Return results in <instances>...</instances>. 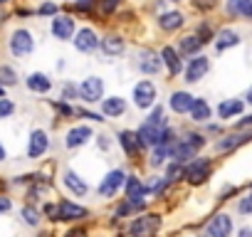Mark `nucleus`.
<instances>
[{
	"mask_svg": "<svg viewBox=\"0 0 252 237\" xmlns=\"http://www.w3.org/2000/svg\"><path fill=\"white\" fill-rule=\"evenodd\" d=\"M250 5H252V0H230V3H227V10H230L232 15H247Z\"/></svg>",
	"mask_w": 252,
	"mask_h": 237,
	"instance_id": "obj_31",
	"label": "nucleus"
},
{
	"mask_svg": "<svg viewBox=\"0 0 252 237\" xmlns=\"http://www.w3.org/2000/svg\"><path fill=\"white\" fill-rule=\"evenodd\" d=\"M252 136H227V139H222V141H218V151H230V148H237L240 144H245V141H250Z\"/></svg>",
	"mask_w": 252,
	"mask_h": 237,
	"instance_id": "obj_29",
	"label": "nucleus"
},
{
	"mask_svg": "<svg viewBox=\"0 0 252 237\" xmlns=\"http://www.w3.org/2000/svg\"><path fill=\"white\" fill-rule=\"evenodd\" d=\"M57 210H60V220H84L89 215L87 207H82V205H77L72 200H62L57 205Z\"/></svg>",
	"mask_w": 252,
	"mask_h": 237,
	"instance_id": "obj_11",
	"label": "nucleus"
},
{
	"mask_svg": "<svg viewBox=\"0 0 252 237\" xmlns=\"http://www.w3.org/2000/svg\"><path fill=\"white\" fill-rule=\"evenodd\" d=\"M96 45H99V37H96V32L89 30V28H84V30H79V32L74 35V47H77L79 52H94Z\"/></svg>",
	"mask_w": 252,
	"mask_h": 237,
	"instance_id": "obj_10",
	"label": "nucleus"
},
{
	"mask_svg": "<svg viewBox=\"0 0 252 237\" xmlns=\"http://www.w3.org/2000/svg\"><path fill=\"white\" fill-rule=\"evenodd\" d=\"M240 111H242V101H240V99H225V101L218 106L220 118H232V116H237Z\"/></svg>",
	"mask_w": 252,
	"mask_h": 237,
	"instance_id": "obj_22",
	"label": "nucleus"
},
{
	"mask_svg": "<svg viewBox=\"0 0 252 237\" xmlns=\"http://www.w3.org/2000/svg\"><path fill=\"white\" fill-rule=\"evenodd\" d=\"M240 237H252V230H250V227H242V230H240Z\"/></svg>",
	"mask_w": 252,
	"mask_h": 237,
	"instance_id": "obj_49",
	"label": "nucleus"
},
{
	"mask_svg": "<svg viewBox=\"0 0 252 237\" xmlns=\"http://www.w3.org/2000/svg\"><path fill=\"white\" fill-rule=\"evenodd\" d=\"M64 185H67V188H69V190H72L77 198L87 195V190H89V188H87V183H84V180H82V178H79L74 171H64Z\"/></svg>",
	"mask_w": 252,
	"mask_h": 237,
	"instance_id": "obj_19",
	"label": "nucleus"
},
{
	"mask_svg": "<svg viewBox=\"0 0 252 237\" xmlns=\"http://www.w3.org/2000/svg\"><path fill=\"white\" fill-rule=\"evenodd\" d=\"M79 94H82L84 101H101V96H104V82L99 77H89V79L82 82Z\"/></svg>",
	"mask_w": 252,
	"mask_h": 237,
	"instance_id": "obj_8",
	"label": "nucleus"
},
{
	"mask_svg": "<svg viewBox=\"0 0 252 237\" xmlns=\"http://www.w3.org/2000/svg\"><path fill=\"white\" fill-rule=\"evenodd\" d=\"M208 69H210V62H208V57H193L190 59V64L186 67V82L188 84H195V82H200L205 74H208Z\"/></svg>",
	"mask_w": 252,
	"mask_h": 237,
	"instance_id": "obj_7",
	"label": "nucleus"
},
{
	"mask_svg": "<svg viewBox=\"0 0 252 237\" xmlns=\"http://www.w3.org/2000/svg\"><path fill=\"white\" fill-rule=\"evenodd\" d=\"M193 101H195V99H193L188 91H173V96H171V109H173L176 114H190Z\"/></svg>",
	"mask_w": 252,
	"mask_h": 237,
	"instance_id": "obj_18",
	"label": "nucleus"
},
{
	"mask_svg": "<svg viewBox=\"0 0 252 237\" xmlns=\"http://www.w3.org/2000/svg\"><path fill=\"white\" fill-rule=\"evenodd\" d=\"M161 227V217L158 215H141L129 225V235L131 237H154V232Z\"/></svg>",
	"mask_w": 252,
	"mask_h": 237,
	"instance_id": "obj_2",
	"label": "nucleus"
},
{
	"mask_svg": "<svg viewBox=\"0 0 252 237\" xmlns=\"http://www.w3.org/2000/svg\"><path fill=\"white\" fill-rule=\"evenodd\" d=\"M67 237H87V232H84L82 227H77V230H72V232H67Z\"/></svg>",
	"mask_w": 252,
	"mask_h": 237,
	"instance_id": "obj_46",
	"label": "nucleus"
},
{
	"mask_svg": "<svg viewBox=\"0 0 252 237\" xmlns=\"http://www.w3.org/2000/svg\"><path fill=\"white\" fill-rule=\"evenodd\" d=\"M35 50V40L28 30H15L13 37H10V52L15 57H28L30 52Z\"/></svg>",
	"mask_w": 252,
	"mask_h": 237,
	"instance_id": "obj_3",
	"label": "nucleus"
},
{
	"mask_svg": "<svg viewBox=\"0 0 252 237\" xmlns=\"http://www.w3.org/2000/svg\"><path fill=\"white\" fill-rule=\"evenodd\" d=\"M101 50H104L106 55H121V52H124V40L116 37V35H109V37L101 40Z\"/></svg>",
	"mask_w": 252,
	"mask_h": 237,
	"instance_id": "obj_27",
	"label": "nucleus"
},
{
	"mask_svg": "<svg viewBox=\"0 0 252 237\" xmlns=\"http://www.w3.org/2000/svg\"><path fill=\"white\" fill-rule=\"evenodd\" d=\"M247 15H250V18H252V5H250V10H247Z\"/></svg>",
	"mask_w": 252,
	"mask_h": 237,
	"instance_id": "obj_52",
	"label": "nucleus"
},
{
	"mask_svg": "<svg viewBox=\"0 0 252 237\" xmlns=\"http://www.w3.org/2000/svg\"><path fill=\"white\" fill-rule=\"evenodd\" d=\"M45 212H47L50 220H60V210H57V205H45Z\"/></svg>",
	"mask_w": 252,
	"mask_h": 237,
	"instance_id": "obj_43",
	"label": "nucleus"
},
{
	"mask_svg": "<svg viewBox=\"0 0 252 237\" xmlns=\"http://www.w3.org/2000/svg\"><path fill=\"white\" fill-rule=\"evenodd\" d=\"M161 59L166 62V67H168V72H171V74H178V72L183 69V62H181V57H178V52H176L173 47H163Z\"/></svg>",
	"mask_w": 252,
	"mask_h": 237,
	"instance_id": "obj_20",
	"label": "nucleus"
},
{
	"mask_svg": "<svg viewBox=\"0 0 252 237\" xmlns=\"http://www.w3.org/2000/svg\"><path fill=\"white\" fill-rule=\"evenodd\" d=\"M3 3H8V0H0V5H3Z\"/></svg>",
	"mask_w": 252,
	"mask_h": 237,
	"instance_id": "obj_54",
	"label": "nucleus"
},
{
	"mask_svg": "<svg viewBox=\"0 0 252 237\" xmlns=\"http://www.w3.org/2000/svg\"><path fill=\"white\" fill-rule=\"evenodd\" d=\"M18 84V74L13 67H0V87H15Z\"/></svg>",
	"mask_w": 252,
	"mask_h": 237,
	"instance_id": "obj_30",
	"label": "nucleus"
},
{
	"mask_svg": "<svg viewBox=\"0 0 252 237\" xmlns=\"http://www.w3.org/2000/svg\"><path fill=\"white\" fill-rule=\"evenodd\" d=\"M250 124H252V114H250V116H245L242 121H237V129H242V126H250Z\"/></svg>",
	"mask_w": 252,
	"mask_h": 237,
	"instance_id": "obj_47",
	"label": "nucleus"
},
{
	"mask_svg": "<svg viewBox=\"0 0 252 237\" xmlns=\"http://www.w3.org/2000/svg\"><path fill=\"white\" fill-rule=\"evenodd\" d=\"M247 101L252 104V87H250V91H247Z\"/></svg>",
	"mask_w": 252,
	"mask_h": 237,
	"instance_id": "obj_51",
	"label": "nucleus"
},
{
	"mask_svg": "<svg viewBox=\"0 0 252 237\" xmlns=\"http://www.w3.org/2000/svg\"><path fill=\"white\" fill-rule=\"evenodd\" d=\"M134 101H136V106H141V109L154 106V101H156V87H154V82H149V79L139 82V84L134 87Z\"/></svg>",
	"mask_w": 252,
	"mask_h": 237,
	"instance_id": "obj_6",
	"label": "nucleus"
},
{
	"mask_svg": "<svg viewBox=\"0 0 252 237\" xmlns=\"http://www.w3.org/2000/svg\"><path fill=\"white\" fill-rule=\"evenodd\" d=\"M25 84H28V89H30V91H35V94H45V91H50V89H52V79H50L47 74H42V72L30 74Z\"/></svg>",
	"mask_w": 252,
	"mask_h": 237,
	"instance_id": "obj_17",
	"label": "nucleus"
},
{
	"mask_svg": "<svg viewBox=\"0 0 252 237\" xmlns=\"http://www.w3.org/2000/svg\"><path fill=\"white\" fill-rule=\"evenodd\" d=\"M126 183V176H124V171H109L106 173V178L101 180V185H99V195L101 198H114L119 190H121V185Z\"/></svg>",
	"mask_w": 252,
	"mask_h": 237,
	"instance_id": "obj_5",
	"label": "nucleus"
},
{
	"mask_svg": "<svg viewBox=\"0 0 252 237\" xmlns=\"http://www.w3.org/2000/svg\"><path fill=\"white\" fill-rule=\"evenodd\" d=\"M13 111H15V104H13L10 99H0V121H3V118H8Z\"/></svg>",
	"mask_w": 252,
	"mask_h": 237,
	"instance_id": "obj_36",
	"label": "nucleus"
},
{
	"mask_svg": "<svg viewBox=\"0 0 252 237\" xmlns=\"http://www.w3.org/2000/svg\"><path fill=\"white\" fill-rule=\"evenodd\" d=\"M99 146H101V148H109V141H106V136H99Z\"/></svg>",
	"mask_w": 252,
	"mask_h": 237,
	"instance_id": "obj_50",
	"label": "nucleus"
},
{
	"mask_svg": "<svg viewBox=\"0 0 252 237\" xmlns=\"http://www.w3.org/2000/svg\"><path fill=\"white\" fill-rule=\"evenodd\" d=\"M186 144H190V146H193V148L198 151V148H200V146L205 144V139H203L200 134H188V139H186Z\"/></svg>",
	"mask_w": 252,
	"mask_h": 237,
	"instance_id": "obj_37",
	"label": "nucleus"
},
{
	"mask_svg": "<svg viewBox=\"0 0 252 237\" xmlns=\"http://www.w3.org/2000/svg\"><path fill=\"white\" fill-rule=\"evenodd\" d=\"M195 35L200 37V42H208V40H213V30H210L208 25H200V30H198Z\"/></svg>",
	"mask_w": 252,
	"mask_h": 237,
	"instance_id": "obj_39",
	"label": "nucleus"
},
{
	"mask_svg": "<svg viewBox=\"0 0 252 237\" xmlns=\"http://www.w3.org/2000/svg\"><path fill=\"white\" fill-rule=\"evenodd\" d=\"M23 220H25L28 225H32V227H35V225L40 222V212H37L32 205H25V207H23Z\"/></svg>",
	"mask_w": 252,
	"mask_h": 237,
	"instance_id": "obj_32",
	"label": "nucleus"
},
{
	"mask_svg": "<svg viewBox=\"0 0 252 237\" xmlns=\"http://www.w3.org/2000/svg\"><path fill=\"white\" fill-rule=\"evenodd\" d=\"M237 42H240V35H237V32L222 30V32L218 35V40H215V47H218V50H227V47H235Z\"/></svg>",
	"mask_w": 252,
	"mask_h": 237,
	"instance_id": "obj_26",
	"label": "nucleus"
},
{
	"mask_svg": "<svg viewBox=\"0 0 252 237\" xmlns=\"http://www.w3.org/2000/svg\"><path fill=\"white\" fill-rule=\"evenodd\" d=\"M47 146H50L47 134H45L42 129H35V131L30 134V141H28V158H40V156H45Z\"/></svg>",
	"mask_w": 252,
	"mask_h": 237,
	"instance_id": "obj_9",
	"label": "nucleus"
},
{
	"mask_svg": "<svg viewBox=\"0 0 252 237\" xmlns=\"http://www.w3.org/2000/svg\"><path fill=\"white\" fill-rule=\"evenodd\" d=\"M139 139H141V144L144 146H161V134H163V129L161 126H154V124H144L139 131Z\"/></svg>",
	"mask_w": 252,
	"mask_h": 237,
	"instance_id": "obj_12",
	"label": "nucleus"
},
{
	"mask_svg": "<svg viewBox=\"0 0 252 237\" xmlns=\"http://www.w3.org/2000/svg\"><path fill=\"white\" fill-rule=\"evenodd\" d=\"M146 124H154V126H161V129H163L166 118H163V109H161V106H156V109L151 111V116H149V121H146Z\"/></svg>",
	"mask_w": 252,
	"mask_h": 237,
	"instance_id": "obj_34",
	"label": "nucleus"
},
{
	"mask_svg": "<svg viewBox=\"0 0 252 237\" xmlns=\"http://www.w3.org/2000/svg\"><path fill=\"white\" fill-rule=\"evenodd\" d=\"M57 13V5L55 3H45L42 8H40V15H55Z\"/></svg>",
	"mask_w": 252,
	"mask_h": 237,
	"instance_id": "obj_42",
	"label": "nucleus"
},
{
	"mask_svg": "<svg viewBox=\"0 0 252 237\" xmlns=\"http://www.w3.org/2000/svg\"><path fill=\"white\" fill-rule=\"evenodd\" d=\"M200 47H203V42H200V37H198V35H188V37H183V40H181V52H183V55H188V57L198 55V52H200Z\"/></svg>",
	"mask_w": 252,
	"mask_h": 237,
	"instance_id": "obj_24",
	"label": "nucleus"
},
{
	"mask_svg": "<svg viewBox=\"0 0 252 237\" xmlns=\"http://www.w3.org/2000/svg\"><path fill=\"white\" fill-rule=\"evenodd\" d=\"M77 96V87L74 84H64V91H62V99H67V101H72Z\"/></svg>",
	"mask_w": 252,
	"mask_h": 237,
	"instance_id": "obj_41",
	"label": "nucleus"
},
{
	"mask_svg": "<svg viewBox=\"0 0 252 237\" xmlns=\"http://www.w3.org/2000/svg\"><path fill=\"white\" fill-rule=\"evenodd\" d=\"M10 207H13L10 198H3V195H0V215H3V212H8Z\"/></svg>",
	"mask_w": 252,
	"mask_h": 237,
	"instance_id": "obj_45",
	"label": "nucleus"
},
{
	"mask_svg": "<svg viewBox=\"0 0 252 237\" xmlns=\"http://www.w3.org/2000/svg\"><path fill=\"white\" fill-rule=\"evenodd\" d=\"M124 111H126V104H124V99H119V96L104 99V114H106V116H121Z\"/></svg>",
	"mask_w": 252,
	"mask_h": 237,
	"instance_id": "obj_28",
	"label": "nucleus"
},
{
	"mask_svg": "<svg viewBox=\"0 0 252 237\" xmlns=\"http://www.w3.org/2000/svg\"><path fill=\"white\" fill-rule=\"evenodd\" d=\"M161 64H163V59L156 52H144L141 59H139V69L144 74H158L161 72Z\"/></svg>",
	"mask_w": 252,
	"mask_h": 237,
	"instance_id": "obj_16",
	"label": "nucleus"
},
{
	"mask_svg": "<svg viewBox=\"0 0 252 237\" xmlns=\"http://www.w3.org/2000/svg\"><path fill=\"white\" fill-rule=\"evenodd\" d=\"M126 195H129L131 200H141L146 195V188L139 178H126Z\"/></svg>",
	"mask_w": 252,
	"mask_h": 237,
	"instance_id": "obj_25",
	"label": "nucleus"
},
{
	"mask_svg": "<svg viewBox=\"0 0 252 237\" xmlns=\"http://www.w3.org/2000/svg\"><path fill=\"white\" fill-rule=\"evenodd\" d=\"M190 116H193V121H208L210 118V106L205 99H195L193 106H190Z\"/></svg>",
	"mask_w": 252,
	"mask_h": 237,
	"instance_id": "obj_23",
	"label": "nucleus"
},
{
	"mask_svg": "<svg viewBox=\"0 0 252 237\" xmlns=\"http://www.w3.org/2000/svg\"><path fill=\"white\" fill-rule=\"evenodd\" d=\"M52 35L57 37V40H69L72 35H74V20L72 18H55L52 20Z\"/></svg>",
	"mask_w": 252,
	"mask_h": 237,
	"instance_id": "obj_14",
	"label": "nucleus"
},
{
	"mask_svg": "<svg viewBox=\"0 0 252 237\" xmlns=\"http://www.w3.org/2000/svg\"><path fill=\"white\" fill-rule=\"evenodd\" d=\"M210 173H213V161H210V158H205V156L193 158V161L188 163V168L183 171V176H186V178H188V183H193V185L205 183V180L210 178Z\"/></svg>",
	"mask_w": 252,
	"mask_h": 237,
	"instance_id": "obj_1",
	"label": "nucleus"
},
{
	"mask_svg": "<svg viewBox=\"0 0 252 237\" xmlns=\"http://www.w3.org/2000/svg\"><path fill=\"white\" fill-rule=\"evenodd\" d=\"M158 25H161V30H166V32L178 30V28L183 25V13H163V15L158 18Z\"/></svg>",
	"mask_w": 252,
	"mask_h": 237,
	"instance_id": "obj_21",
	"label": "nucleus"
},
{
	"mask_svg": "<svg viewBox=\"0 0 252 237\" xmlns=\"http://www.w3.org/2000/svg\"><path fill=\"white\" fill-rule=\"evenodd\" d=\"M163 185H166V180H163V178H158V176H154L144 188H146V193H161V190H163Z\"/></svg>",
	"mask_w": 252,
	"mask_h": 237,
	"instance_id": "obj_35",
	"label": "nucleus"
},
{
	"mask_svg": "<svg viewBox=\"0 0 252 237\" xmlns=\"http://www.w3.org/2000/svg\"><path fill=\"white\" fill-rule=\"evenodd\" d=\"M5 158H8V151H5V146H3V144H0V163H3Z\"/></svg>",
	"mask_w": 252,
	"mask_h": 237,
	"instance_id": "obj_48",
	"label": "nucleus"
},
{
	"mask_svg": "<svg viewBox=\"0 0 252 237\" xmlns=\"http://www.w3.org/2000/svg\"><path fill=\"white\" fill-rule=\"evenodd\" d=\"M230 235H232V217L225 212L215 215L203 232V237H230Z\"/></svg>",
	"mask_w": 252,
	"mask_h": 237,
	"instance_id": "obj_4",
	"label": "nucleus"
},
{
	"mask_svg": "<svg viewBox=\"0 0 252 237\" xmlns=\"http://www.w3.org/2000/svg\"><path fill=\"white\" fill-rule=\"evenodd\" d=\"M89 139H92V129H89V126H74V129L67 134L64 146H67V148H79V146H84Z\"/></svg>",
	"mask_w": 252,
	"mask_h": 237,
	"instance_id": "obj_15",
	"label": "nucleus"
},
{
	"mask_svg": "<svg viewBox=\"0 0 252 237\" xmlns=\"http://www.w3.org/2000/svg\"><path fill=\"white\" fill-rule=\"evenodd\" d=\"M119 141H121V146H124V151H126V156H139V151H141V139H139V134H134V131H121L119 134Z\"/></svg>",
	"mask_w": 252,
	"mask_h": 237,
	"instance_id": "obj_13",
	"label": "nucleus"
},
{
	"mask_svg": "<svg viewBox=\"0 0 252 237\" xmlns=\"http://www.w3.org/2000/svg\"><path fill=\"white\" fill-rule=\"evenodd\" d=\"M237 210H240L242 215H250V212H252V195L242 198V200H240V205H237Z\"/></svg>",
	"mask_w": 252,
	"mask_h": 237,
	"instance_id": "obj_38",
	"label": "nucleus"
},
{
	"mask_svg": "<svg viewBox=\"0 0 252 237\" xmlns=\"http://www.w3.org/2000/svg\"><path fill=\"white\" fill-rule=\"evenodd\" d=\"M193 3H195V8H198V10H213L218 0H193Z\"/></svg>",
	"mask_w": 252,
	"mask_h": 237,
	"instance_id": "obj_40",
	"label": "nucleus"
},
{
	"mask_svg": "<svg viewBox=\"0 0 252 237\" xmlns=\"http://www.w3.org/2000/svg\"><path fill=\"white\" fill-rule=\"evenodd\" d=\"M116 5H119V0H101V10L104 13H111Z\"/></svg>",
	"mask_w": 252,
	"mask_h": 237,
	"instance_id": "obj_44",
	"label": "nucleus"
},
{
	"mask_svg": "<svg viewBox=\"0 0 252 237\" xmlns=\"http://www.w3.org/2000/svg\"><path fill=\"white\" fill-rule=\"evenodd\" d=\"M0 99H3V87H0Z\"/></svg>",
	"mask_w": 252,
	"mask_h": 237,
	"instance_id": "obj_53",
	"label": "nucleus"
},
{
	"mask_svg": "<svg viewBox=\"0 0 252 237\" xmlns=\"http://www.w3.org/2000/svg\"><path fill=\"white\" fill-rule=\"evenodd\" d=\"M166 156H168V148H163V146H156V148H154V156H151V166H154V168L163 166Z\"/></svg>",
	"mask_w": 252,
	"mask_h": 237,
	"instance_id": "obj_33",
	"label": "nucleus"
}]
</instances>
